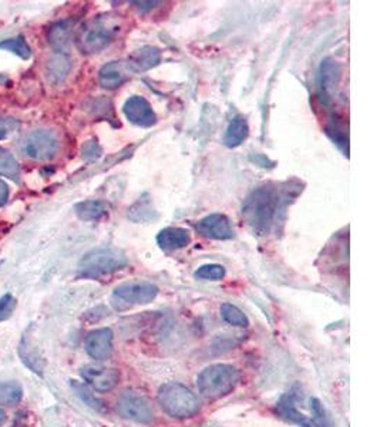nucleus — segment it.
Here are the masks:
<instances>
[{
  "label": "nucleus",
  "instance_id": "f257e3e1",
  "mask_svg": "<svg viewBox=\"0 0 380 427\" xmlns=\"http://www.w3.org/2000/svg\"><path fill=\"white\" fill-rule=\"evenodd\" d=\"M288 200V192L278 184L268 182L256 187L242 204L244 222L255 236H268Z\"/></svg>",
  "mask_w": 380,
  "mask_h": 427
},
{
  "label": "nucleus",
  "instance_id": "f03ea898",
  "mask_svg": "<svg viewBox=\"0 0 380 427\" xmlns=\"http://www.w3.org/2000/svg\"><path fill=\"white\" fill-rule=\"evenodd\" d=\"M241 380V373L233 365H211L205 368L197 379L201 396L207 400H218L230 395Z\"/></svg>",
  "mask_w": 380,
  "mask_h": 427
},
{
  "label": "nucleus",
  "instance_id": "7ed1b4c3",
  "mask_svg": "<svg viewBox=\"0 0 380 427\" xmlns=\"http://www.w3.org/2000/svg\"><path fill=\"white\" fill-rule=\"evenodd\" d=\"M161 409L174 419L193 417L200 410L197 396L181 383L168 382L163 384L157 395Z\"/></svg>",
  "mask_w": 380,
  "mask_h": 427
},
{
  "label": "nucleus",
  "instance_id": "20e7f679",
  "mask_svg": "<svg viewBox=\"0 0 380 427\" xmlns=\"http://www.w3.org/2000/svg\"><path fill=\"white\" fill-rule=\"evenodd\" d=\"M129 265L126 254L117 248H96L87 252L79 262L80 275L100 278L124 269Z\"/></svg>",
  "mask_w": 380,
  "mask_h": 427
},
{
  "label": "nucleus",
  "instance_id": "39448f33",
  "mask_svg": "<svg viewBox=\"0 0 380 427\" xmlns=\"http://www.w3.org/2000/svg\"><path fill=\"white\" fill-rule=\"evenodd\" d=\"M119 31V23L116 19L104 15L89 22L80 31L78 45L86 55H94L105 49L116 37Z\"/></svg>",
  "mask_w": 380,
  "mask_h": 427
},
{
  "label": "nucleus",
  "instance_id": "423d86ee",
  "mask_svg": "<svg viewBox=\"0 0 380 427\" xmlns=\"http://www.w3.org/2000/svg\"><path fill=\"white\" fill-rule=\"evenodd\" d=\"M159 295V288L151 282H133L117 287L111 294V305L117 310L153 302Z\"/></svg>",
  "mask_w": 380,
  "mask_h": 427
},
{
  "label": "nucleus",
  "instance_id": "0eeeda50",
  "mask_svg": "<svg viewBox=\"0 0 380 427\" xmlns=\"http://www.w3.org/2000/svg\"><path fill=\"white\" fill-rule=\"evenodd\" d=\"M59 148V138L49 130H34L29 133L22 144L24 157L34 161H48L54 159Z\"/></svg>",
  "mask_w": 380,
  "mask_h": 427
},
{
  "label": "nucleus",
  "instance_id": "6e6552de",
  "mask_svg": "<svg viewBox=\"0 0 380 427\" xmlns=\"http://www.w3.org/2000/svg\"><path fill=\"white\" fill-rule=\"evenodd\" d=\"M117 412L124 419L147 424L154 420V412L149 400L131 391H126L117 400Z\"/></svg>",
  "mask_w": 380,
  "mask_h": 427
},
{
  "label": "nucleus",
  "instance_id": "1a4fd4ad",
  "mask_svg": "<svg viewBox=\"0 0 380 427\" xmlns=\"http://www.w3.org/2000/svg\"><path fill=\"white\" fill-rule=\"evenodd\" d=\"M197 234L215 241H228L234 238V228L230 218L224 214H210L196 224Z\"/></svg>",
  "mask_w": 380,
  "mask_h": 427
},
{
  "label": "nucleus",
  "instance_id": "9d476101",
  "mask_svg": "<svg viewBox=\"0 0 380 427\" xmlns=\"http://www.w3.org/2000/svg\"><path fill=\"white\" fill-rule=\"evenodd\" d=\"M123 113L126 119L137 126V127H151L154 126L157 122L156 111L151 107V104L141 96H133L126 100L123 106Z\"/></svg>",
  "mask_w": 380,
  "mask_h": 427
},
{
  "label": "nucleus",
  "instance_id": "9b49d317",
  "mask_svg": "<svg viewBox=\"0 0 380 427\" xmlns=\"http://www.w3.org/2000/svg\"><path fill=\"white\" fill-rule=\"evenodd\" d=\"M82 377L96 392H110L120 382V372L114 368L87 365L82 369Z\"/></svg>",
  "mask_w": 380,
  "mask_h": 427
},
{
  "label": "nucleus",
  "instance_id": "f8f14e48",
  "mask_svg": "<svg viewBox=\"0 0 380 427\" xmlns=\"http://www.w3.org/2000/svg\"><path fill=\"white\" fill-rule=\"evenodd\" d=\"M86 352L96 361H105L112 354V332L108 328L92 331L85 340Z\"/></svg>",
  "mask_w": 380,
  "mask_h": 427
},
{
  "label": "nucleus",
  "instance_id": "ddd939ff",
  "mask_svg": "<svg viewBox=\"0 0 380 427\" xmlns=\"http://www.w3.org/2000/svg\"><path fill=\"white\" fill-rule=\"evenodd\" d=\"M130 74L126 61H110L98 71V83L103 89L114 90L120 87Z\"/></svg>",
  "mask_w": 380,
  "mask_h": 427
},
{
  "label": "nucleus",
  "instance_id": "4468645a",
  "mask_svg": "<svg viewBox=\"0 0 380 427\" xmlns=\"http://www.w3.org/2000/svg\"><path fill=\"white\" fill-rule=\"evenodd\" d=\"M74 24L75 22L71 19H66V20H60L54 24H52L48 30V41L50 43V46L57 52V53H66L71 37H73V30H74Z\"/></svg>",
  "mask_w": 380,
  "mask_h": 427
},
{
  "label": "nucleus",
  "instance_id": "2eb2a0df",
  "mask_svg": "<svg viewBox=\"0 0 380 427\" xmlns=\"http://www.w3.org/2000/svg\"><path fill=\"white\" fill-rule=\"evenodd\" d=\"M189 243H191L189 232L180 226L164 228L159 232V236H157V244L160 245L163 251H167V252L182 249L188 247Z\"/></svg>",
  "mask_w": 380,
  "mask_h": 427
},
{
  "label": "nucleus",
  "instance_id": "dca6fc26",
  "mask_svg": "<svg viewBox=\"0 0 380 427\" xmlns=\"http://www.w3.org/2000/svg\"><path fill=\"white\" fill-rule=\"evenodd\" d=\"M161 61V52L156 46H144L134 52L127 61V67L133 73L147 71Z\"/></svg>",
  "mask_w": 380,
  "mask_h": 427
},
{
  "label": "nucleus",
  "instance_id": "f3484780",
  "mask_svg": "<svg viewBox=\"0 0 380 427\" xmlns=\"http://www.w3.org/2000/svg\"><path fill=\"white\" fill-rule=\"evenodd\" d=\"M339 66L332 59H326L322 61L321 71H319V94L323 104H328L330 100V94L335 90L339 82Z\"/></svg>",
  "mask_w": 380,
  "mask_h": 427
},
{
  "label": "nucleus",
  "instance_id": "a211bd4d",
  "mask_svg": "<svg viewBox=\"0 0 380 427\" xmlns=\"http://www.w3.org/2000/svg\"><path fill=\"white\" fill-rule=\"evenodd\" d=\"M249 134V126L244 115H237L233 119V122L228 126L225 136H224V144L230 148H235L241 145Z\"/></svg>",
  "mask_w": 380,
  "mask_h": 427
},
{
  "label": "nucleus",
  "instance_id": "6ab92c4d",
  "mask_svg": "<svg viewBox=\"0 0 380 427\" xmlns=\"http://www.w3.org/2000/svg\"><path fill=\"white\" fill-rule=\"evenodd\" d=\"M74 212L83 221H96L108 212V205L101 200H87L75 204Z\"/></svg>",
  "mask_w": 380,
  "mask_h": 427
},
{
  "label": "nucleus",
  "instance_id": "aec40b11",
  "mask_svg": "<svg viewBox=\"0 0 380 427\" xmlns=\"http://www.w3.org/2000/svg\"><path fill=\"white\" fill-rule=\"evenodd\" d=\"M0 175L15 181L16 184H20V166L13 155L2 147H0Z\"/></svg>",
  "mask_w": 380,
  "mask_h": 427
},
{
  "label": "nucleus",
  "instance_id": "412c9836",
  "mask_svg": "<svg viewBox=\"0 0 380 427\" xmlns=\"http://www.w3.org/2000/svg\"><path fill=\"white\" fill-rule=\"evenodd\" d=\"M70 71V60L66 55L57 53L48 64V75L53 83H60Z\"/></svg>",
  "mask_w": 380,
  "mask_h": 427
},
{
  "label": "nucleus",
  "instance_id": "4be33fe9",
  "mask_svg": "<svg viewBox=\"0 0 380 427\" xmlns=\"http://www.w3.org/2000/svg\"><path fill=\"white\" fill-rule=\"evenodd\" d=\"M23 398L22 386L16 382H0V405L16 406Z\"/></svg>",
  "mask_w": 380,
  "mask_h": 427
},
{
  "label": "nucleus",
  "instance_id": "5701e85b",
  "mask_svg": "<svg viewBox=\"0 0 380 427\" xmlns=\"http://www.w3.org/2000/svg\"><path fill=\"white\" fill-rule=\"evenodd\" d=\"M221 318L233 326H240V328H247L249 325L248 317L242 312V310L233 305V303H222L221 305Z\"/></svg>",
  "mask_w": 380,
  "mask_h": 427
},
{
  "label": "nucleus",
  "instance_id": "b1692460",
  "mask_svg": "<svg viewBox=\"0 0 380 427\" xmlns=\"http://www.w3.org/2000/svg\"><path fill=\"white\" fill-rule=\"evenodd\" d=\"M0 49L12 52L13 55L19 56L23 60H29L31 57L30 46L27 45V42L24 41L23 36L10 37V38H6V41H3V42H0Z\"/></svg>",
  "mask_w": 380,
  "mask_h": 427
},
{
  "label": "nucleus",
  "instance_id": "393cba45",
  "mask_svg": "<svg viewBox=\"0 0 380 427\" xmlns=\"http://www.w3.org/2000/svg\"><path fill=\"white\" fill-rule=\"evenodd\" d=\"M194 275L201 281H221L225 277V268L218 263H208L200 266Z\"/></svg>",
  "mask_w": 380,
  "mask_h": 427
},
{
  "label": "nucleus",
  "instance_id": "a878e982",
  "mask_svg": "<svg viewBox=\"0 0 380 427\" xmlns=\"http://www.w3.org/2000/svg\"><path fill=\"white\" fill-rule=\"evenodd\" d=\"M19 354H20V358L22 361L36 373L42 375V370H43V359L37 355L34 351H30V347H27L26 342L22 343L20 349H19Z\"/></svg>",
  "mask_w": 380,
  "mask_h": 427
},
{
  "label": "nucleus",
  "instance_id": "bb28decb",
  "mask_svg": "<svg viewBox=\"0 0 380 427\" xmlns=\"http://www.w3.org/2000/svg\"><path fill=\"white\" fill-rule=\"evenodd\" d=\"M326 133L328 136L333 140V143L336 145H339L340 148H344L346 152H348V143H349V138H348V131H345V127L342 126L339 122H330V124L326 127Z\"/></svg>",
  "mask_w": 380,
  "mask_h": 427
},
{
  "label": "nucleus",
  "instance_id": "cd10ccee",
  "mask_svg": "<svg viewBox=\"0 0 380 427\" xmlns=\"http://www.w3.org/2000/svg\"><path fill=\"white\" fill-rule=\"evenodd\" d=\"M71 387L74 389V392L78 393V396H79L83 402H86V405H89L90 407H93V409H96V410H101V409H103L101 402H100L97 398H94V396L92 395V392L89 391V387H87L86 384H82V383H78V382H73V383H71Z\"/></svg>",
  "mask_w": 380,
  "mask_h": 427
},
{
  "label": "nucleus",
  "instance_id": "c85d7f7f",
  "mask_svg": "<svg viewBox=\"0 0 380 427\" xmlns=\"http://www.w3.org/2000/svg\"><path fill=\"white\" fill-rule=\"evenodd\" d=\"M16 305V298L10 294H6L0 298V322L8 321L13 315Z\"/></svg>",
  "mask_w": 380,
  "mask_h": 427
},
{
  "label": "nucleus",
  "instance_id": "c756f323",
  "mask_svg": "<svg viewBox=\"0 0 380 427\" xmlns=\"http://www.w3.org/2000/svg\"><path fill=\"white\" fill-rule=\"evenodd\" d=\"M19 129V123L6 115H0V140H6Z\"/></svg>",
  "mask_w": 380,
  "mask_h": 427
},
{
  "label": "nucleus",
  "instance_id": "7c9ffc66",
  "mask_svg": "<svg viewBox=\"0 0 380 427\" xmlns=\"http://www.w3.org/2000/svg\"><path fill=\"white\" fill-rule=\"evenodd\" d=\"M100 152H101V148H100V145L97 144L96 140L87 141V143H85V145L82 147V154H83V157H85L86 160H94V159H97L98 155H100Z\"/></svg>",
  "mask_w": 380,
  "mask_h": 427
},
{
  "label": "nucleus",
  "instance_id": "2f4dec72",
  "mask_svg": "<svg viewBox=\"0 0 380 427\" xmlns=\"http://www.w3.org/2000/svg\"><path fill=\"white\" fill-rule=\"evenodd\" d=\"M9 200V187L5 181L0 180V207H3Z\"/></svg>",
  "mask_w": 380,
  "mask_h": 427
},
{
  "label": "nucleus",
  "instance_id": "473e14b6",
  "mask_svg": "<svg viewBox=\"0 0 380 427\" xmlns=\"http://www.w3.org/2000/svg\"><path fill=\"white\" fill-rule=\"evenodd\" d=\"M131 5H136V8L141 12L145 10H151L156 5H159V2H131Z\"/></svg>",
  "mask_w": 380,
  "mask_h": 427
},
{
  "label": "nucleus",
  "instance_id": "72a5a7b5",
  "mask_svg": "<svg viewBox=\"0 0 380 427\" xmlns=\"http://www.w3.org/2000/svg\"><path fill=\"white\" fill-rule=\"evenodd\" d=\"M6 421V413L3 410H0V426H3Z\"/></svg>",
  "mask_w": 380,
  "mask_h": 427
}]
</instances>
